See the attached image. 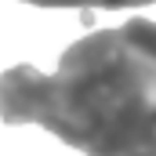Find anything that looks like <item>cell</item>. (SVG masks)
Segmentation results:
<instances>
[{
	"instance_id": "obj_4",
	"label": "cell",
	"mask_w": 156,
	"mask_h": 156,
	"mask_svg": "<svg viewBox=\"0 0 156 156\" xmlns=\"http://www.w3.org/2000/svg\"><path fill=\"white\" fill-rule=\"evenodd\" d=\"M131 156H156V109H153V116H149V123H145V131H142L138 149Z\"/></svg>"
},
{
	"instance_id": "obj_2",
	"label": "cell",
	"mask_w": 156,
	"mask_h": 156,
	"mask_svg": "<svg viewBox=\"0 0 156 156\" xmlns=\"http://www.w3.org/2000/svg\"><path fill=\"white\" fill-rule=\"evenodd\" d=\"M116 33L123 37V44L131 51H138L145 62L156 66V22H149V18H127L123 29H116Z\"/></svg>"
},
{
	"instance_id": "obj_3",
	"label": "cell",
	"mask_w": 156,
	"mask_h": 156,
	"mask_svg": "<svg viewBox=\"0 0 156 156\" xmlns=\"http://www.w3.org/2000/svg\"><path fill=\"white\" fill-rule=\"evenodd\" d=\"M22 4H33V7H80L83 11V22L91 26V15L94 11H127V7L156 4V0H22Z\"/></svg>"
},
{
	"instance_id": "obj_1",
	"label": "cell",
	"mask_w": 156,
	"mask_h": 156,
	"mask_svg": "<svg viewBox=\"0 0 156 156\" xmlns=\"http://www.w3.org/2000/svg\"><path fill=\"white\" fill-rule=\"evenodd\" d=\"M156 109V66L116 29L62 51L58 73L15 66L0 76V120L40 123L83 156H131Z\"/></svg>"
}]
</instances>
